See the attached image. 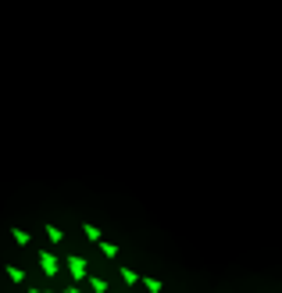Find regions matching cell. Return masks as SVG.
<instances>
[{"mask_svg":"<svg viewBox=\"0 0 282 293\" xmlns=\"http://www.w3.org/2000/svg\"><path fill=\"white\" fill-rule=\"evenodd\" d=\"M36 261H39V272H43V275H50V279H54L57 272H61V257H57L54 251H39Z\"/></svg>","mask_w":282,"mask_h":293,"instance_id":"6da1fadb","label":"cell"},{"mask_svg":"<svg viewBox=\"0 0 282 293\" xmlns=\"http://www.w3.org/2000/svg\"><path fill=\"white\" fill-rule=\"evenodd\" d=\"M68 261V272H71V279L75 283H86L90 279V268H86V257L82 254H71V257H65Z\"/></svg>","mask_w":282,"mask_h":293,"instance_id":"7a4b0ae2","label":"cell"},{"mask_svg":"<svg viewBox=\"0 0 282 293\" xmlns=\"http://www.w3.org/2000/svg\"><path fill=\"white\" fill-rule=\"evenodd\" d=\"M140 286H146V293H165V283L154 275H140Z\"/></svg>","mask_w":282,"mask_h":293,"instance_id":"3957f363","label":"cell"},{"mask_svg":"<svg viewBox=\"0 0 282 293\" xmlns=\"http://www.w3.org/2000/svg\"><path fill=\"white\" fill-rule=\"evenodd\" d=\"M82 236L90 240V243H100V240H104V233H100V229H97L93 222H82Z\"/></svg>","mask_w":282,"mask_h":293,"instance_id":"277c9868","label":"cell"},{"mask_svg":"<svg viewBox=\"0 0 282 293\" xmlns=\"http://www.w3.org/2000/svg\"><path fill=\"white\" fill-rule=\"evenodd\" d=\"M97 247H100V254L107 257V261H114V257H118V243H111V240H100Z\"/></svg>","mask_w":282,"mask_h":293,"instance_id":"5b68a950","label":"cell"},{"mask_svg":"<svg viewBox=\"0 0 282 293\" xmlns=\"http://www.w3.org/2000/svg\"><path fill=\"white\" fill-rule=\"evenodd\" d=\"M122 283H125V286H140V272L129 268V265H122Z\"/></svg>","mask_w":282,"mask_h":293,"instance_id":"8992f818","label":"cell"},{"mask_svg":"<svg viewBox=\"0 0 282 293\" xmlns=\"http://www.w3.org/2000/svg\"><path fill=\"white\" fill-rule=\"evenodd\" d=\"M4 272H7V279H11V283H18V286L25 283V268H18V265H7Z\"/></svg>","mask_w":282,"mask_h":293,"instance_id":"52a82bcc","label":"cell"},{"mask_svg":"<svg viewBox=\"0 0 282 293\" xmlns=\"http://www.w3.org/2000/svg\"><path fill=\"white\" fill-rule=\"evenodd\" d=\"M86 283H90V290H93V293H107V279H100V275H90Z\"/></svg>","mask_w":282,"mask_h":293,"instance_id":"ba28073f","label":"cell"},{"mask_svg":"<svg viewBox=\"0 0 282 293\" xmlns=\"http://www.w3.org/2000/svg\"><path fill=\"white\" fill-rule=\"evenodd\" d=\"M43 233H47V240H50V243H65V233H61L57 225H47Z\"/></svg>","mask_w":282,"mask_h":293,"instance_id":"9c48e42d","label":"cell"},{"mask_svg":"<svg viewBox=\"0 0 282 293\" xmlns=\"http://www.w3.org/2000/svg\"><path fill=\"white\" fill-rule=\"evenodd\" d=\"M11 240L18 243V247H29V240H33V236H29L25 229H11Z\"/></svg>","mask_w":282,"mask_h":293,"instance_id":"30bf717a","label":"cell"},{"mask_svg":"<svg viewBox=\"0 0 282 293\" xmlns=\"http://www.w3.org/2000/svg\"><path fill=\"white\" fill-rule=\"evenodd\" d=\"M29 293H47V290H36V286H29Z\"/></svg>","mask_w":282,"mask_h":293,"instance_id":"8fae6325","label":"cell"},{"mask_svg":"<svg viewBox=\"0 0 282 293\" xmlns=\"http://www.w3.org/2000/svg\"><path fill=\"white\" fill-rule=\"evenodd\" d=\"M65 293H82V290H79V286H71V290H65Z\"/></svg>","mask_w":282,"mask_h":293,"instance_id":"7c38bea8","label":"cell"}]
</instances>
